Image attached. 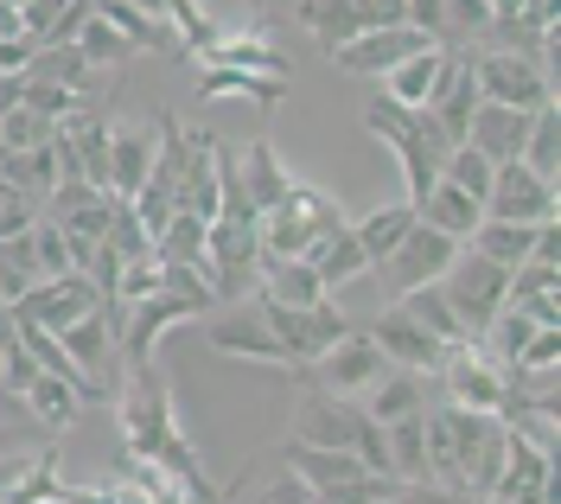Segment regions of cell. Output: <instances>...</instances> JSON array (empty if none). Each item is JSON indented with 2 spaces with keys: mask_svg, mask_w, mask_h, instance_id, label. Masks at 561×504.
I'll list each match as a JSON object with an SVG mask.
<instances>
[{
  "mask_svg": "<svg viewBox=\"0 0 561 504\" xmlns=\"http://www.w3.org/2000/svg\"><path fill=\"white\" fill-rule=\"evenodd\" d=\"M147 294H160V255H140V262H122V282H115V307H135Z\"/></svg>",
  "mask_w": 561,
  "mask_h": 504,
  "instance_id": "46",
  "label": "cell"
},
{
  "mask_svg": "<svg viewBox=\"0 0 561 504\" xmlns=\"http://www.w3.org/2000/svg\"><path fill=\"white\" fill-rule=\"evenodd\" d=\"M415 224H427L434 237H447V243H459V250H466V243H472V230L485 224V205H479V198H466V192H454V185L440 180L415 205Z\"/></svg>",
  "mask_w": 561,
  "mask_h": 504,
  "instance_id": "25",
  "label": "cell"
},
{
  "mask_svg": "<svg viewBox=\"0 0 561 504\" xmlns=\"http://www.w3.org/2000/svg\"><path fill=\"white\" fill-rule=\"evenodd\" d=\"M255 313H262V325L275 332V345L287 352L294 377H300L319 352H332L339 339H351V332H357V325H351L332 300H319V307H275V300H262V294H255Z\"/></svg>",
  "mask_w": 561,
  "mask_h": 504,
  "instance_id": "6",
  "label": "cell"
},
{
  "mask_svg": "<svg viewBox=\"0 0 561 504\" xmlns=\"http://www.w3.org/2000/svg\"><path fill=\"white\" fill-rule=\"evenodd\" d=\"M524 173H536L542 185H561V103L529 115V141H524Z\"/></svg>",
  "mask_w": 561,
  "mask_h": 504,
  "instance_id": "33",
  "label": "cell"
},
{
  "mask_svg": "<svg viewBox=\"0 0 561 504\" xmlns=\"http://www.w3.org/2000/svg\"><path fill=\"white\" fill-rule=\"evenodd\" d=\"M38 217H45V211H38L26 192H13V185L0 180V243H7V237H26Z\"/></svg>",
  "mask_w": 561,
  "mask_h": 504,
  "instance_id": "47",
  "label": "cell"
},
{
  "mask_svg": "<svg viewBox=\"0 0 561 504\" xmlns=\"http://www.w3.org/2000/svg\"><path fill=\"white\" fill-rule=\"evenodd\" d=\"M115 33L128 38V51H179L173 45V26H167V13L160 7H135V0H108L96 7Z\"/></svg>",
  "mask_w": 561,
  "mask_h": 504,
  "instance_id": "31",
  "label": "cell"
},
{
  "mask_svg": "<svg viewBox=\"0 0 561 504\" xmlns=\"http://www.w3.org/2000/svg\"><path fill=\"white\" fill-rule=\"evenodd\" d=\"M364 128L396 153L402 185H409V211H415L421 198L440 185V167H447V153H454V147L434 135V122H427L421 108H396L389 96H377V90L364 96Z\"/></svg>",
  "mask_w": 561,
  "mask_h": 504,
  "instance_id": "3",
  "label": "cell"
},
{
  "mask_svg": "<svg viewBox=\"0 0 561 504\" xmlns=\"http://www.w3.org/2000/svg\"><path fill=\"white\" fill-rule=\"evenodd\" d=\"M491 173H497V167L479 160L472 147H454V153H447V167H440V180L454 185V192H466V198H479V205H485V192H491Z\"/></svg>",
  "mask_w": 561,
  "mask_h": 504,
  "instance_id": "45",
  "label": "cell"
},
{
  "mask_svg": "<svg viewBox=\"0 0 561 504\" xmlns=\"http://www.w3.org/2000/svg\"><path fill=\"white\" fill-rule=\"evenodd\" d=\"M198 96H205V103H224V96H249V103L275 108L280 96H287V83H280V77H243V71H210V65H198Z\"/></svg>",
  "mask_w": 561,
  "mask_h": 504,
  "instance_id": "38",
  "label": "cell"
},
{
  "mask_svg": "<svg viewBox=\"0 0 561 504\" xmlns=\"http://www.w3.org/2000/svg\"><path fill=\"white\" fill-rule=\"evenodd\" d=\"M160 13H167V26H173V45L185 51V58H198V65L210 58V45L224 38V26L210 20L205 7H192V0H167Z\"/></svg>",
  "mask_w": 561,
  "mask_h": 504,
  "instance_id": "39",
  "label": "cell"
},
{
  "mask_svg": "<svg viewBox=\"0 0 561 504\" xmlns=\"http://www.w3.org/2000/svg\"><path fill=\"white\" fill-rule=\"evenodd\" d=\"M70 45H77V58H83L90 71H115V65H128V58H135V51H128V38L115 33V26H108V20L96 13V7H90L83 33L70 38Z\"/></svg>",
  "mask_w": 561,
  "mask_h": 504,
  "instance_id": "41",
  "label": "cell"
},
{
  "mask_svg": "<svg viewBox=\"0 0 561 504\" xmlns=\"http://www.w3.org/2000/svg\"><path fill=\"white\" fill-rule=\"evenodd\" d=\"M440 294H447V307H454L459 332H466V345H472V339H479V332H485V325L504 313L511 275H504V268H491V262H479L472 250H459V262L447 268Z\"/></svg>",
  "mask_w": 561,
  "mask_h": 504,
  "instance_id": "11",
  "label": "cell"
},
{
  "mask_svg": "<svg viewBox=\"0 0 561 504\" xmlns=\"http://www.w3.org/2000/svg\"><path fill=\"white\" fill-rule=\"evenodd\" d=\"M262 504H313V499H307V485H300V479H294V472H280L275 485H268V492H262Z\"/></svg>",
  "mask_w": 561,
  "mask_h": 504,
  "instance_id": "51",
  "label": "cell"
},
{
  "mask_svg": "<svg viewBox=\"0 0 561 504\" xmlns=\"http://www.w3.org/2000/svg\"><path fill=\"white\" fill-rule=\"evenodd\" d=\"M26 415H33L38 428L45 434H65L70 422H77V415H83V402H77V390H65V383H58V377H45V370H38L33 383H26Z\"/></svg>",
  "mask_w": 561,
  "mask_h": 504,
  "instance_id": "37",
  "label": "cell"
},
{
  "mask_svg": "<svg viewBox=\"0 0 561 504\" xmlns=\"http://www.w3.org/2000/svg\"><path fill=\"white\" fill-rule=\"evenodd\" d=\"M287 440H300V447H332V454H351V460H364L370 472H383L389 479V447H383V428L364 415V402H345V397H307L294 402V434Z\"/></svg>",
  "mask_w": 561,
  "mask_h": 504,
  "instance_id": "4",
  "label": "cell"
},
{
  "mask_svg": "<svg viewBox=\"0 0 561 504\" xmlns=\"http://www.w3.org/2000/svg\"><path fill=\"white\" fill-rule=\"evenodd\" d=\"M383 370H389V358L364 339V325L351 332V339H339L332 352H319L307 370H300V383L307 390H319V397H345V402H357V397H370L377 383H383Z\"/></svg>",
  "mask_w": 561,
  "mask_h": 504,
  "instance_id": "10",
  "label": "cell"
},
{
  "mask_svg": "<svg viewBox=\"0 0 561 504\" xmlns=\"http://www.w3.org/2000/svg\"><path fill=\"white\" fill-rule=\"evenodd\" d=\"M103 307V294L90 288L83 275H65V282H38L20 307H13V320L20 325H38V332H51V339H65L77 320H90Z\"/></svg>",
  "mask_w": 561,
  "mask_h": 504,
  "instance_id": "16",
  "label": "cell"
},
{
  "mask_svg": "<svg viewBox=\"0 0 561 504\" xmlns=\"http://www.w3.org/2000/svg\"><path fill=\"white\" fill-rule=\"evenodd\" d=\"M262 300H275V307H319L325 288H319V275L307 262H262Z\"/></svg>",
  "mask_w": 561,
  "mask_h": 504,
  "instance_id": "36",
  "label": "cell"
},
{
  "mask_svg": "<svg viewBox=\"0 0 561 504\" xmlns=\"http://www.w3.org/2000/svg\"><path fill=\"white\" fill-rule=\"evenodd\" d=\"M26 237H33V255H38V282H65V275H77V268H70V243H65V230H58L51 217H38Z\"/></svg>",
  "mask_w": 561,
  "mask_h": 504,
  "instance_id": "44",
  "label": "cell"
},
{
  "mask_svg": "<svg viewBox=\"0 0 561 504\" xmlns=\"http://www.w3.org/2000/svg\"><path fill=\"white\" fill-rule=\"evenodd\" d=\"M421 51H434V38L427 33H415V26H383V33H364L357 45L332 51V58H339V71L377 77V83H383L396 65H409V58H421Z\"/></svg>",
  "mask_w": 561,
  "mask_h": 504,
  "instance_id": "20",
  "label": "cell"
},
{
  "mask_svg": "<svg viewBox=\"0 0 561 504\" xmlns=\"http://www.w3.org/2000/svg\"><path fill=\"white\" fill-rule=\"evenodd\" d=\"M179 211L217 224L224 192H217V135L210 128H185V167H179Z\"/></svg>",
  "mask_w": 561,
  "mask_h": 504,
  "instance_id": "19",
  "label": "cell"
},
{
  "mask_svg": "<svg viewBox=\"0 0 561 504\" xmlns=\"http://www.w3.org/2000/svg\"><path fill=\"white\" fill-rule=\"evenodd\" d=\"M153 255L167 262V268H192V275H205V255H210V224L179 211L160 237H153Z\"/></svg>",
  "mask_w": 561,
  "mask_h": 504,
  "instance_id": "35",
  "label": "cell"
},
{
  "mask_svg": "<svg viewBox=\"0 0 561 504\" xmlns=\"http://www.w3.org/2000/svg\"><path fill=\"white\" fill-rule=\"evenodd\" d=\"M237 180H243V192H249V211L262 217V211H275L280 198H287V185H294V173L280 167L275 141H249V153L237 160Z\"/></svg>",
  "mask_w": 561,
  "mask_h": 504,
  "instance_id": "28",
  "label": "cell"
},
{
  "mask_svg": "<svg viewBox=\"0 0 561 504\" xmlns=\"http://www.w3.org/2000/svg\"><path fill=\"white\" fill-rule=\"evenodd\" d=\"M205 282L217 300H249V294L262 288V237H255V217H217L210 224Z\"/></svg>",
  "mask_w": 561,
  "mask_h": 504,
  "instance_id": "8",
  "label": "cell"
},
{
  "mask_svg": "<svg viewBox=\"0 0 561 504\" xmlns=\"http://www.w3.org/2000/svg\"><path fill=\"white\" fill-rule=\"evenodd\" d=\"M364 339L389 358V370H415V377H427V383H434V377H440V364H447V345H440V339H427L415 320H402L396 307H383L377 320L364 325Z\"/></svg>",
  "mask_w": 561,
  "mask_h": 504,
  "instance_id": "17",
  "label": "cell"
},
{
  "mask_svg": "<svg viewBox=\"0 0 561 504\" xmlns=\"http://www.w3.org/2000/svg\"><path fill=\"white\" fill-rule=\"evenodd\" d=\"M0 38H20V0H0Z\"/></svg>",
  "mask_w": 561,
  "mask_h": 504,
  "instance_id": "52",
  "label": "cell"
},
{
  "mask_svg": "<svg viewBox=\"0 0 561 504\" xmlns=\"http://www.w3.org/2000/svg\"><path fill=\"white\" fill-rule=\"evenodd\" d=\"M294 20L325 45V51H345L364 33H383V26H409V0H307L294 7Z\"/></svg>",
  "mask_w": 561,
  "mask_h": 504,
  "instance_id": "9",
  "label": "cell"
},
{
  "mask_svg": "<svg viewBox=\"0 0 561 504\" xmlns=\"http://www.w3.org/2000/svg\"><path fill=\"white\" fill-rule=\"evenodd\" d=\"M58 135H65L70 160H77V173L96 185V192H108V135H115V122H108L103 108L83 103V108L65 122V128H58Z\"/></svg>",
  "mask_w": 561,
  "mask_h": 504,
  "instance_id": "24",
  "label": "cell"
},
{
  "mask_svg": "<svg viewBox=\"0 0 561 504\" xmlns=\"http://www.w3.org/2000/svg\"><path fill=\"white\" fill-rule=\"evenodd\" d=\"M511 397V383H504V370L479 352V345H459L447 352L440 364V402H454V409H472V415H497Z\"/></svg>",
  "mask_w": 561,
  "mask_h": 504,
  "instance_id": "14",
  "label": "cell"
},
{
  "mask_svg": "<svg viewBox=\"0 0 561 504\" xmlns=\"http://www.w3.org/2000/svg\"><path fill=\"white\" fill-rule=\"evenodd\" d=\"M396 504H479V499L447 492V485H402V492H396Z\"/></svg>",
  "mask_w": 561,
  "mask_h": 504,
  "instance_id": "50",
  "label": "cell"
},
{
  "mask_svg": "<svg viewBox=\"0 0 561 504\" xmlns=\"http://www.w3.org/2000/svg\"><path fill=\"white\" fill-rule=\"evenodd\" d=\"M313 275H319V288H325V300H332V288H345V282H357V275H370V262H364V250H357V237L339 230V237L313 255Z\"/></svg>",
  "mask_w": 561,
  "mask_h": 504,
  "instance_id": "42",
  "label": "cell"
},
{
  "mask_svg": "<svg viewBox=\"0 0 561 504\" xmlns=\"http://www.w3.org/2000/svg\"><path fill=\"white\" fill-rule=\"evenodd\" d=\"M536 294H556V262H524L517 275H511V294H504V307H524Z\"/></svg>",
  "mask_w": 561,
  "mask_h": 504,
  "instance_id": "48",
  "label": "cell"
},
{
  "mask_svg": "<svg viewBox=\"0 0 561 504\" xmlns=\"http://www.w3.org/2000/svg\"><path fill=\"white\" fill-rule=\"evenodd\" d=\"M466 71H472L479 103H491V108L536 115V108L561 103V90H556V77H549V65L517 58V51H472V58H466Z\"/></svg>",
  "mask_w": 561,
  "mask_h": 504,
  "instance_id": "5",
  "label": "cell"
},
{
  "mask_svg": "<svg viewBox=\"0 0 561 504\" xmlns=\"http://www.w3.org/2000/svg\"><path fill=\"white\" fill-rule=\"evenodd\" d=\"M38 83H51V90H70V96H90V65L77 58V45H38V58H33V71Z\"/></svg>",
  "mask_w": 561,
  "mask_h": 504,
  "instance_id": "40",
  "label": "cell"
},
{
  "mask_svg": "<svg viewBox=\"0 0 561 504\" xmlns=\"http://www.w3.org/2000/svg\"><path fill=\"white\" fill-rule=\"evenodd\" d=\"M427 122H434V135L447 147L466 141V128H472V115H479V90H472V71H466V51H454V65H447V77H440V90L427 96V108H421Z\"/></svg>",
  "mask_w": 561,
  "mask_h": 504,
  "instance_id": "22",
  "label": "cell"
},
{
  "mask_svg": "<svg viewBox=\"0 0 561 504\" xmlns=\"http://www.w3.org/2000/svg\"><path fill=\"white\" fill-rule=\"evenodd\" d=\"M205 339H210V352H224V358L275 364V370H287V377H294V364H287V352L275 345V332L262 325V313H255V300H237L230 313H217V320H205Z\"/></svg>",
  "mask_w": 561,
  "mask_h": 504,
  "instance_id": "18",
  "label": "cell"
},
{
  "mask_svg": "<svg viewBox=\"0 0 561 504\" xmlns=\"http://www.w3.org/2000/svg\"><path fill=\"white\" fill-rule=\"evenodd\" d=\"M108 313H115V358L122 370H135V364H153V345L185 320H210L198 300H179V294H147L135 307H115L108 300Z\"/></svg>",
  "mask_w": 561,
  "mask_h": 504,
  "instance_id": "7",
  "label": "cell"
},
{
  "mask_svg": "<svg viewBox=\"0 0 561 504\" xmlns=\"http://www.w3.org/2000/svg\"><path fill=\"white\" fill-rule=\"evenodd\" d=\"M33 58H38L33 38H0V77H26L33 71Z\"/></svg>",
  "mask_w": 561,
  "mask_h": 504,
  "instance_id": "49",
  "label": "cell"
},
{
  "mask_svg": "<svg viewBox=\"0 0 561 504\" xmlns=\"http://www.w3.org/2000/svg\"><path fill=\"white\" fill-rule=\"evenodd\" d=\"M415 230V211L409 205H383V211H370V217H357L351 224V237H357V250H364V262L370 268H383L389 255L402 250V237Z\"/></svg>",
  "mask_w": 561,
  "mask_h": 504,
  "instance_id": "32",
  "label": "cell"
},
{
  "mask_svg": "<svg viewBox=\"0 0 561 504\" xmlns=\"http://www.w3.org/2000/svg\"><path fill=\"white\" fill-rule=\"evenodd\" d=\"M115 422H122L128 467H147V472H160V479H173L192 504H217V485L205 479L192 440H185V428H179L173 383H167L160 364L122 370V383H115Z\"/></svg>",
  "mask_w": 561,
  "mask_h": 504,
  "instance_id": "1",
  "label": "cell"
},
{
  "mask_svg": "<svg viewBox=\"0 0 561 504\" xmlns=\"http://www.w3.org/2000/svg\"><path fill=\"white\" fill-rule=\"evenodd\" d=\"M0 454H33V447H26L20 434H7V428H0Z\"/></svg>",
  "mask_w": 561,
  "mask_h": 504,
  "instance_id": "53",
  "label": "cell"
},
{
  "mask_svg": "<svg viewBox=\"0 0 561 504\" xmlns=\"http://www.w3.org/2000/svg\"><path fill=\"white\" fill-rule=\"evenodd\" d=\"M153 153H160L153 122H115V135H108V198L128 205L153 173Z\"/></svg>",
  "mask_w": 561,
  "mask_h": 504,
  "instance_id": "21",
  "label": "cell"
},
{
  "mask_svg": "<svg viewBox=\"0 0 561 504\" xmlns=\"http://www.w3.org/2000/svg\"><path fill=\"white\" fill-rule=\"evenodd\" d=\"M402 320H415L427 339H440L447 352H459L466 345V332H459V320H454V307H447V294L440 288H415V294H402V300H389Z\"/></svg>",
  "mask_w": 561,
  "mask_h": 504,
  "instance_id": "34",
  "label": "cell"
},
{
  "mask_svg": "<svg viewBox=\"0 0 561 504\" xmlns=\"http://www.w3.org/2000/svg\"><path fill=\"white\" fill-rule=\"evenodd\" d=\"M65 345V358L83 370V383L96 390L103 402H115V383H122V358H115V313H108V300L90 313V320H77L58 339Z\"/></svg>",
  "mask_w": 561,
  "mask_h": 504,
  "instance_id": "15",
  "label": "cell"
},
{
  "mask_svg": "<svg viewBox=\"0 0 561 504\" xmlns=\"http://www.w3.org/2000/svg\"><path fill=\"white\" fill-rule=\"evenodd\" d=\"M339 230H351L345 205L332 198V192H319V185L294 180L287 185V198H280L275 211L255 217V237H262V262H307L313 268V255L339 237Z\"/></svg>",
  "mask_w": 561,
  "mask_h": 504,
  "instance_id": "2",
  "label": "cell"
},
{
  "mask_svg": "<svg viewBox=\"0 0 561 504\" xmlns=\"http://www.w3.org/2000/svg\"><path fill=\"white\" fill-rule=\"evenodd\" d=\"M280 460L287 472L307 485V492H332V485H351V479H364V460H351V454H332V447H300V440H287L280 447Z\"/></svg>",
  "mask_w": 561,
  "mask_h": 504,
  "instance_id": "27",
  "label": "cell"
},
{
  "mask_svg": "<svg viewBox=\"0 0 561 504\" xmlns=\"http://www.w3.org/2000/svg\"><path fill=\"white\" fill-rule=\"evenodd\" d=\"M58 485H65V479H58V447H38L33 460H26V472L0 492V504H51Z\"/></svg>",
  "mask_w": 561,
  "mask_h": 504,
  "instance_id": "43",
  "label": "cell"
},
{
  "mask_svg": "<svg viewBox=\"0 0 561 504\" xmlns=\"http://www.w3.org/2000/svg\"><path fill=\"white\" fill-rule=\"evenodd\" d=\"M210 71H243V77H280L287 83V58H280V45L268 33H224L210 45L205 58Z\"/></svg>",
  "mask_w": 561,
  "mask_h": 504,
  "instance_id": "26",
  "label": "cell"
},
{
  "mask_svg": "<svg viewBox=\"0 0 561 504\" xmlns=\"http://www.w3.org/2000/svg\"><path fill=\"white\" fill-rule=\"evenodd\" d=\"M421 409H427V377H415V370H383V383L364 397V415H370L377 428L415 422Z\"/></svg>",
  "mask_w": 561,
  "mask_h": 504,
  "instance_id": "30",
  "label": "cell"
},
{
  "mask_svg": "<svg viewBox=\"0 0 561 504\" xmlns=\"http://www.w3.org/2000/svg\"><path fill=\"white\" fill-rule=\"evenodd\" d=\"M383 504H396V499H383Z\"/></svg>",
  "mask_w": 561,
  "mask_h": 504,
  "instance_id": "54",
  "label": "cell"
},
{
  "mask_svg": "<svg viewBox=\"0 0 561 504\" xmlns=\"http://www.w3.org/2000/svg\"><path fill=\"white\" fill-rule=\"evenodd\" d=\"M524 141H529V115L479 103V115H472V128H466L459 147H472V153L491 160V167H511V160H524Z\"/></svg>",
  "mask_w": 561,
  "mask_h": 504,
  "instance_id": "23",
  "label": "cell"
},
{
  "mask_svg": "<svg viewBox=\"0 0 561 504\" xmlns=\"http://www.w3.org/2000/svg\"><path fill=\"white\" fill-rule=\"evenodd\" d=\"M454 262H459V243H447V237H434L427 224H415V230L402 237V250L389 255L377 275H383V288L402 300V294H415V288H440Z\"/></svg>",
  "mask_w": 561,
  "mask_h": 504,
  "instance_id": "13",
  "label": "cell"
},
{
  "mask_svg": "<svg viewBox=\"0 0 561 504\" xmlns=\"http://www.w3.org/2000/svg\"><path fill=\"white\" fill-rule=\"evenodd\" d=\"M485 217L491 224H524V230H549L561 224V185H542L536 173H524L517 160L491 173L485 192Z\"/></svg>",
  "mask_w": 561,
  "mask_h": 504,
  "instance_id": "12",
  "label": "cell"
},
{
  "mask_svg": "<svg viewBox=\"0 0 561 504\" xmlns=\"http://www.w3.org/2000/svg\"><path fill=\"white\" fill-rule=\"evenodd\" d=\"M447 65H454V51H421V58H409V65H396V71L383 77V90L377 96H389L396 108H427V96L440 90V77H447Z\"/></svg>",
  "mask_w": 561,
  "mask_h": 504,
  "instance_id": "29",
  "label": "cell"
},
{
  "mask_svg": "<svg viewBox=\"0 0 561 504\" xmlns=\"http://www.w3.org/2000/svg\"><path fill=\"white\" fill-rule=\"evenodd\" d=\"M479 504H485V499H479Z\"/></svg>",
  "mask_w": 561,
  "mask_h": 504,
  "instance_id": "55",
  "label": "cell"
}]
</instances>
